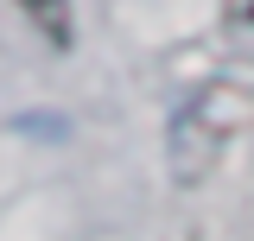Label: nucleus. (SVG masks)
Instances as JSON below:
<instances>
[{
    "mask_svg": "<svg viewBox=\"0 0 254 241\" xmlns=\"http://www.w3.org/2000/svg\"><path fill=\"white\" fill-rule=\"evenodd\" d=\"M32 13V26L45 32L51 45H70V0H19Z\"/></svg>",
    "mask_w": 254,
    "mask_h": 241,
    "instance_id": "obj_1",
    "label": "nucleus"
},
{
    "mask_svg": "<svg viewBox=\"0 0 254 241\" xmlns=\"http://www.w3.org/2000/svg\"><path fill=\"white\" fill-rule=\"evenodd\" d=\"M229 13H235L242 26H254V0H229Z\"/></svg>",
    "mask_w": 254,
    "mask_h": 241,
    "instance_id": "obj_2",
    "label": "nucleus"
}]
</instances>
